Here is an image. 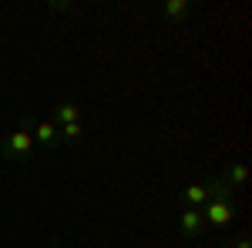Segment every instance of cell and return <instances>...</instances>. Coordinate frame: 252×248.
I'll return each mask as SVG.
<instances>
[{
  "label": "cell",
  "instance_id": "1",
  "mask_svg": "<svg viewBox=\"0 0 252 248\" xmlns=\"http://www.w3.org/2000/svg\"><path fill=\"white\" fill-rule=\"evenodd\" d=\"M202 215H205V225H215V228H222V225H229L232 221V198H225V194H215V198H209L205 201V208H202Z\"/></svg>",
  "mask_w": 252,
  "mask_h": 248
},
{
  "label": "cell",
  "instance_id": "2",
  "mask_svg": "<svg viewBox=\"0 0 252 248\" xmlns=\"http://www.w3.org/2000/svg\"><path fill=\"white\" fill-rule=\"evenodd\" d=\"M3 151L10 154V158L31 154V151H34V134L27 131V128H17V131H10V134H7V141H3Z\"/></svg>",
  "mask_w": 252,
  "mask_h": 248
},
{
  "label": "cell",
  "instance_id": "3",
  "mask_svg": "<svg viewBox=\"0 0 252 248\" xmlns=\"http://www.w3.org/2000/svg\"><path fill=\"white\" fill-rule=\"evenodd\" d=\"M178 225H182L185 238H198L205 231V215H202V208H185L178 215Z\"/></svg>",
  "mask_w": 252,
  "mask_h": 248
},
{
  "label": "cell",
  "instance_id": "4",
  "mask_svg": "<svg viewBox=\"0 0 252 248\" xmlns=\"http://www.w3.org/2000/svg\"><path fill=\"white\" fill-rule=\"evenodd\" d=\"M34 141H40V144H44V148H51V144H54V141H58V124H54V121H40L37 128H34Z\"/></svg>",
  "mask_w": 252,
  "mask_h": 248
},
{
  "label": "cell",
  "instance_id": "5",
  "mask_svg": "<svg viewBox=\"0 0 252 248\" xmlns=\"http://www.w3.org/2000/svg\"><path fill=\"white\" fill-rule=\"evenodd\" d=\"M209 198H212V188H209V185H189V188H185V201H189V208H202Z\"/></svg>",
  "mask_w": 252,
  "mask_h": 248
},
{
  "label": "cell",
  "instance_id": "6",
  "mask_svg": "<svg viewBox=\"0 0 252 248\" xmlns=\"http://www.w3.org/2000/svg\"><path fill=\"white\" fill-rule=\"evenodd\" d=\"M222 181H225L229 188H242V185L249 181V168H246V165H229L225 174H222Z\"/></svg>",
  "mask_w": 252,
  "mask_h": 248
},
{
  "label": "cell",
  "instance_id": "7",
  "mask_svg": "<svg viewBox=\"0 0 252 248\" xmlns=\"http://www.w3.org/2000/svg\"><path fill=\"white\" fill-rule=\"evenodd\" d=\"M54 117H58L61 124H74V121L81 117V108H78V104H71V101H64V104L54 108Z\"/></svg>",
  "mask_w": 252,
  "mask_h": 248
},
{
  "label": "cell",
  "instance_id": "8",
  "mask_svg": "<svg viewBox=\"0 0 252 248\" xmlns=\"http://www.w3.org/2000/svg\"><path fill=\"white\" fill-rule=\"evenodd\" d=\"M185 14H189V0H168V3H165V17L185 20Z\"/></svg>",
  "mask_w": 252,
  "mask_h": 248
},
{
  "label": "cell",
  "instance_id": "9",
  "mask_svg": "<svg viewBox=\"0 0 252 248\" xmlns=\"http://www.w3.org/2000/svg\"><path fill=\"white\" fill-rule=\"evenodd\" d=\"M61 134H64L67 141H78L81 134H84V128H81V121H74V124H64V128H61Z\"/></svg>",
  "mask_w": 252,
  "mask_h": 248
},
{
  "label": "cell",
  "instance_id": "10",
  "mask_svg": "<svg viewBox=\"0 0 252 248\" xmlns=\"http://www.w3.org/2000/svg\"><path fill=\"white\" fill-rule=\"evenodd\" d=\"M232 248H252V245H249V238H239V242H235Z\"/></svg>",
  "mask_w": 252,
  "mask_h": 248
}]
</instances>
